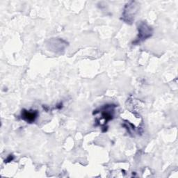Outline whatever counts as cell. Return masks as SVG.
Instances as JSON below:
<instances>
[{"instance_id":"1","label":"cell","mask_w":178,"mask_h":178,"mask_svg":"<svg viewBox=\"0 0 178 178\" xmlns=\"http://www.w3.org/2000/svg\"><path fill=\"white\" fill-rule=\"evenodd\" d=\"M37 113L35 112H30V111H24L22 115V118L24 120H26L27 122H32L34 121L35 118H36Z\"/></svg>"}]
</instances>
